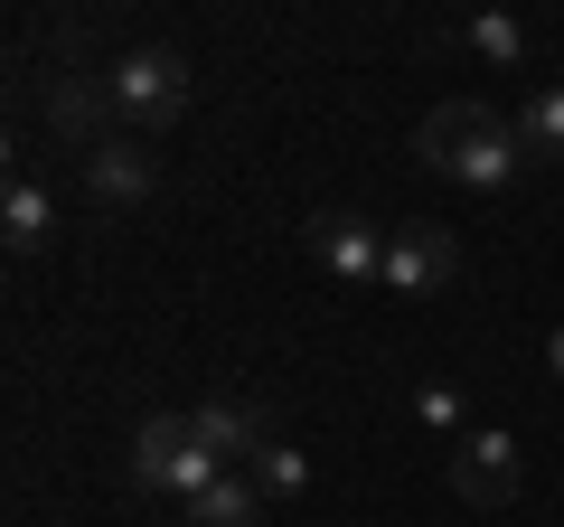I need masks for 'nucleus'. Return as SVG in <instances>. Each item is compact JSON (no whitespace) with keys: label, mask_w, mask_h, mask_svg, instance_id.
<instances>
[{"label":"nucleus","mask_w":564,"mask_h":527,"mask_svg":"<svg viewBox=\"0 0 564 527\" xmlns=\"http://www.w3.org/2000/svg\"><path fill=\"white\" fill-rule=\"evenodd\" d=\"M414 161L423 170H443L452 189H508L527 170V142H518V122L499 114V104H480V95H452V104H433L423 114V132H414Z\"/></svg>","instance_id":"1"},{"label":"nucleus","mask_w":564,"mask_h":527,"mask_svg":"<svg viewBox=\"0 0 564 527\" xmlns=\"http://www.w3.org/2000/svg\"><path fill=\"white\" fill-rule=\"evenodd\" d=\"M104 76H113V114H122V132H170V122L188 114V95H198L180 47H122Z\"/></svg>","instance_id":"2"},{"label":"nucleus","mask_w":564,"mask_h":527,"mask_svg":"<svg viewBox=\"0 0 564 527\" xmlns=\"http://www.w3.org/2000/svg\"><path fill=\"white\" fill-rule=\"evenodd\" d=\"M39 122L85 161L95 142H113V132H122V114H113V76H95V66L57 57V66L39 76Z\"/></svg>","instance_id":"3"},{"label":"nucleus","mask_w":564,"mask_h":527,"mask_svg":"<svg viewBox=\"0 0 564 527\" xmlns=\"http://www.w3.org/2000/svg\"><path fill=\"white\" fill-rule=\"evenodd\" d=\"M217 481V462L198 452V433H188V415H151V424L132 433V490H151V499H198V490Z\"/></svg>","instance_id":"4"},{"label":"nucleus","mask_w":564,"mask_h":527,"mask_svg":"<svg viewBox=\"0 0 564 527\" xmlns=\"http://www.w3.org/2000/svg\"><path fill=\"white\" fill-rule=\"evenodd\" d=\"M302 245H311L321 273H339V283H386V226L358 217V207H311Z\"/></svg>","instance_id":"5"},{"label":"nucleus","mask_w":564,"mask_h":527,"mask_svg":"<svg viewBox=\"0 0 564 527\" xmlns=\"http://www.w3.org/2000/svg\"><path fill=\"white\" fill-rule=\"evenodd\" d=\"M443 471H452V490H462L470 508H508V499H518V481H527L518 433H499V424H470L462 443L443 452Z\"/></svg>","instance_id":"6"},{"label":"nucleus","mask_w":564,"mask_h":527,"mask_svg":"<svg viewBox=\"0 0 564 527\" xmlns=\"http://www.w3.org/2000/svg\"><path fill=\"white\" fill-rule=\"evenodd\" d=\"M462 273V236L452 226H386V292L423 302V292H443Z\"/></svg>","instance_id":"7"},{"label":"nucleus","mask_w":564,"mask_h":527,"mask_svg":"<svg viewBox=\"0 0 564 527\" xmlns=\"http://www.w3.org/2000/svg\"><path fill=\"white\" fill-rule=\"evenodd\" d=\"M76 170H85V198H95V207H113V217H122V207H141L151 189H161V161H151V151H141L132 132L95 142V151H85Z\"/></svg>","instance_id":"8"},{"label":"nucleus","mask_w":564,"mask_h":527,"mask_svg":"<svg viewBox=\"0 0 564 527\" xmlns=\"http://www.w3.org/2000/svg\"><path fill=\"white\" fill-rule=\"evenodd\" d=\"M188 433H198V452H207L217 471H245L263 443H273V433H263V415L245 406V396H207V406L188 415Z\"/></svg>","instance_id":"9"},{"label":"nucleus","mask_w":564,"mask_h":527,"mask_svg":"<svg viewBox=\"0 0 564 527\" xmlns=\"http://www.w3.org/2000/svg\"><path fill=\"white\" fill-rule=\"evenodd\" d=\"M57 236V198H47L39 170H10V189H0V245L10 255H39V245Z\"/></svg>","instance_id":"10"},{"label":"nucleus","mask_w":564,"mask_h":527,"mask_svg":"<svg viewBox=\"0 0 564 527\" xmlns=\"http://www.w3.org/2000/svg\"><path fill=\"white\" fill-rule=\"evenodd\" d=\"M254 508H263L254 471H217V481L188 499V527H254Z\"/></svg>","instance_id":"11"},{"label":"nucleus","mask_w":564,"mask_h":527,"mask_svg":"<svg viewBox=\"0 0 564 527\" xmlns=\"http://www.w3.org/2000/svg\"><path fill=\"white\" fill-rule=\"evenodd\" d=\"M518 142H527V161H564V85H536L518 104Z\"/></svg>","instance_id":"12"},{"label":"nucleus","mask_w":564,"mask_h":527,"mask_svg":"<svg viewBox=\"0 0 564 527\" xmlns=\"http://www.w3.org/2000/svg\"><path fill=\"white\" fill-rule=\"evenodd\" d=\"M414 424L443 433V443H462V433H470V396H462L452 377H423V386H414Z\"/></svg>","instance_id":"13"},{"label":"nucleus","mask_w":564,"mask_h":527,"mask_svg":"<svg viewBox=\"0 0 564 527\" xmlns=\"http://www.w3.org/2000/svg\"><path fill=\"white\" fill-rule=\"evenodd\" d=\"M245 471H254V490H263V499H302V490H311V462H302L292 443H263Z\"/></svg>","instance_id":"14"},{"label":"nucleus","mask_w":564,"mask_h":527,"mask_svg":"<svg viewBox=\"0 0 564 527\" xmlns=\"http://www.w3.org/2000/svg\"><path fill=\"white\" fill-rule=\"evenodd\" d=\"M462 39H470V57H489V66H518L527 57V20H508V10H480Z\"/></svg>","instance_id":"15"},{"label":"nucleus","mask_w":564,"mask_h":527,"mask_svg":"<svg viewBox=\"0 0 564 527\" xmlns=\"http://www.w3.org/2000/svg\"><path fill=\"white\" fill-rule=\"evenodd\" d=\"M545 367H555V386H564V321L545 330Z\"/></svg>","instance_id":"16"}]
</instances>
